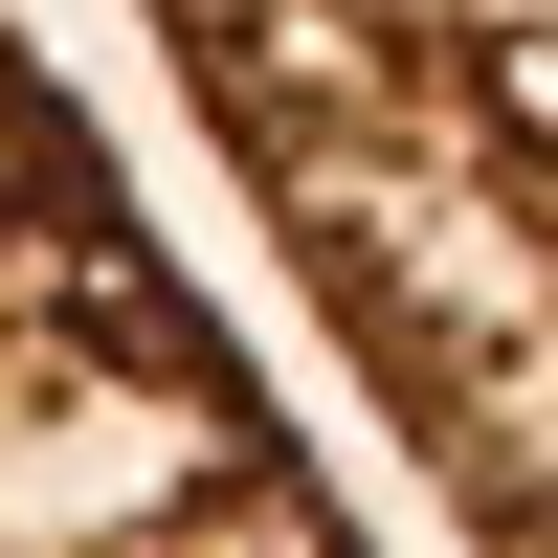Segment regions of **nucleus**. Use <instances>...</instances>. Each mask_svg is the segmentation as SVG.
Instances as JSON below:
<instances>
[{"instance_id":"f257e3e1","label":"nucleus","mask_w":558,"mask_h":558,"mask_svg":"<svg viewBox=\"0 0 558 558\" xmlns=\"http://www.w3.org/2000/svg\"><path fill=\"white\" fill-rule=\"evenodd\" d=\"M402 492L558 558V0H134Z\"/></svg>"},{"instance_id":"f03ea898","label":"nucleus","mask_w":558,"mask_h":558,"mask_svg":"<svg viewBox=\"0 0 558 558\" xmlns=\"http://www.w3.org/2000/svg\"><path fill=\"white\" fill-rule=\"evenodd\" d=\"M0 558H380L23 23H0Z\"/></svg>"}]
</instances>
